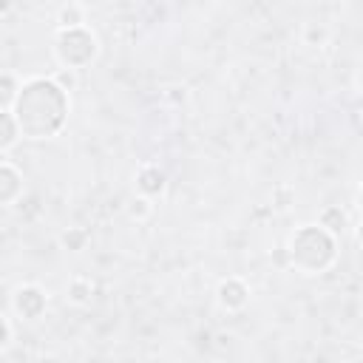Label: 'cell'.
Here are the masks:
<instances>
[{
  "mask_svg": "<svg viewBox=\"0 0 363 363\" xmlns=\"http://www.w3.org/2000/svg\"><path fill=\"white\" fill-rule=\"evenodd\" d=\"M275 207H289L292 204V199H295V190L289 187V184H281V187H275Z\"/></svg>",
  "mask_w": 363,
  "mask_h": 363,
  "instance_id": "obj_18",
  "label": "cell"
},
{
  "mask_svg": "<svg viewBox=\"0 0 363 363\" xmlns=\"http://www.w3.org/2000/svg\"><path fill=\"white\" fill-rule=\"evenodd\" d=\"M164 187H167V176H164V170L159 164H142L136 170V190L142 196L156 199V196L164 193Z\"/></svg>",
  "mask_w": 363,
  "mask_h": 363,
  "instance_id": "obj_7",
  "label": "cell"
},
{
  "mask_svg": "<svg viewBox=\"0 0 363 363\" xmlns=\"http://www.w3.org/2000/svg\"><path fill=\"white\" fill-rule=\"evenodd\" d=\"M20 196H23V173L3 156V162H0V204L11 207Z\"/></svg>",
  "mask_w": 363,
  "mask_h": 363,
  "instance_id": "obj_6",
  "label": "cell"
},
{
  "mask_svg": "<svg viewBox=\"0 0 363 363\" xmlns=\"http://www.w3.org/2000/svg\"><path fill=\"white\" fill-rule=\"evenodd\" d=\"M318 224H323L329 233H335V235H340L346 227H349V216H346V210L343 207H323L320 210V216H318Z\"/></svg>",
  "mask_w": 363,
  "mask_h": 363,
  "instance_id": "obj_10",
  "label": "cell"
},
{
  "mask_svg": "<svg viewBox=\"0 0 363 363\" xmlns=\"http://www.w3.org/2000/svg\"><path fill=\"white\" fill-rule=\"evenodd\" d=\"M65 292H68V301H71V303L85 306V303H91V298H94V281H91L88 275H74V278L68 281Z\"/></svg>",
  "mask_w": 363,
  "mask_h": 363,
  "instance_id": "obj_9",
  "label": "cell"
},
{
  "mask_svg": "<svg viewBox=\"0 0 363 363\" xmlns=\"http://www.w3.org/2000/svg\"><path fill=\"white\" fill-rule=\"evenodd\" d=\"M11 111L17 116L23 139H51L62 130L71 111V99L68 91L54 82V77H31L23 82Z\"/></svg>",
  "mask_w": 363,
  "mask_h": 363,
  "instance_id": "obj_1",
  "label": "cell"
},
{
  "mask_svg": "<svg viewBox=\"0 0 363 363\" xmlns=\"http://www.w3.org/2000/svg\"><path fill=\"white\" fill-rule=\"evenodd\" d=\"M150 210H153V204H150V199H147V196H142V193L128 204V216H130V218H136V221H145V218L150 216Z\"/></svg>",
  "mask_w": 363,
  "mask_h": 363,
  "instance_id": "obj_15",
  "label": "cell"
},
{
  "mask_svg": "<svg viewBox=\"0 0 363 363\" xmlns=\"http://www.w3.org/2000/svg\"><path fill=\"white\" fill-rule=\"evenodd\" d=\"M85 26V9L77 3H68L57 11V28H79Z\"/></svg>",
  "mask_w": 363,
  "mask_h": 363,
  "instance_id": "obj_11",
  "label": "cell"
},
{
  "mask_svg": "<svg viewBox=\"0 0 363 363\" xmlns=\"http://www.w3.org/2000/svg\"><path fill=\"white\" fill-rule=\"evenodd\" d=\"M357 91H360V94H363V68H360V71H357Z\"/></svg>",
  "mask_w": 363,
  "mask_h": 363,
  "instance_id": "obj_21",
  "label": "cell"
},
{
  "mask_svg": "<svg viewBox=\"0 0 363 363\" xmlns=\"http://www.w3.org/2000/svg\"><path fill=\"white\" fill-rule=\"evenodd\" d=\"M301 34H303V43L306 45H323L329 40V28L323 23H306Z\"/></svg>",
  "mask_w": 363,
  "mask_h": 363,
  "instance_id": "obj_14",
  "label": "cell"
},
{
  "mask_svg": "<svg viewBox=\"0 0 363 363\" xmlns=\"http://www.w3.org/2000/svg\"><path fill=\"white\" fill-rule=\"evenodd\" d=\"M0 329H3V335H0V354H3V352H9V346L14 343V326H11L9 312L0 318Z\"/></svg>",
  "mask_w": 363,
  "mask_h": 363,
  "instance_id": "obj_17",
  "label": "cell"
},
{
  "mask_svg": "<svg viewBox=\"0 0 363 363\" xmlns=\"http://www.w3.org/2000/svg\"><path fill=\"white\" fill-rule=\"evenodd\" d=\"M20 136H23V130H20V125H17L14 111H11V108H3V111H0V153L6 156V153L20 142Z\"/></svg>",
  "mask_w": 363,
  "mask_h": 363,
  "instance_id": "obj_8",
  "label": "cell"
},
{
  "mask_svg": "<svg viewBox=\"0 0 363 363\" xmlns=\"http://www.w3.org/2000/svg\"><path fill=\"white\" fill-rule=\"evenodd\" d=\"M354 238H357V244L363 247V218L357 221V227H354Z\"/></svg>",
  "mask_w": 363,
  "mask_h": 363,
  "instance_id": "obj_19",
  "label": "cell"
},
{
  "mask_svg": "<svg viewBox=\"0 0 363 363\" xmlns=\"http://www.w3.org/2000/svg\"><path fill=\"white\" fill-rule=\"evenodd\" d=\"M289 267L303 275L326 272L337 258V235L329 233L323 224H301L289 235Z\"/></svg>",
  "mask_w": 363,
  "mask_h": 363,
  "instance_id": "obj_2",
  "label": "cell"
},
{
  "mask_svg": "<svg viewBox=\"0 0 363 363\" xmlns=\"http://www.w3.org/2000/svg\"><path fill=\"white\" fill-rule=\"evenodd\" d=\"M354 201H357V207H360V213H363V184L357 187V196H354Z\"/></svg>",
  "mask_w": 363,
  "mask_h": 363,
  "instance_id": "obj_20",
  "label": "cell"
},
{
  "mask_svg": "<svg viewBox=\"0 0 363 363\" xmlns=\"http://www.w3.org/2000/svg\"><path fill=\"white\" fill-rule=\"evenodd\" d=\"M20 88H23V79H17L14 71H6L3 79H0V105L3 108H11L14 99L20 96Z\"/></svg>",
  "mask_w": 363,
  "mask_h": 363,
  "instance_id": "obj_12",
  "label": "cell"
},
{
  "mask_svg": "<svg viewBox=\"0 0 363 363\" xmlns=\"http://www.w3.org/2000/svg\"><path fill=\"white\" fill-rule=\"evenodd\" d=\"M99 43L94 37V31H88L85 26L79 28H57L54 37V57L62 68H85L96 60Z\"/></svg>",
  "mask_w": 363,
  "mask_h": 363,
  "instance_id": "obj_3",
  "label": "cell"
},
{
  "mask_svg": "<svg viewBox=\"0 0 363 363\" xmlns=\"http://www.w3.org/2000/svg\"><path fill=\"white\" fill-rule=\"evenodd\" d=\"M216 301H218V306L221 309H227V312H238V309H244L247 306V301H250V286L241 281V278H224L221 284H218V289H216Z\"/></svg>",
  "mask_w": 363,
  "mask_h": 363,
  "instance_id": "obj_5",
  "label": "cell"
},
{
  "mask_svg": "<svg viewBox=\"0 0 363 363\" xmlns=\"http://www.w3.org/2000/svg\"><path fill=\"white\" fill-rule=\"evenodd\" d=\"M54 82H57L62 91H68V94H71V91L77 88V82H79L77 68H62V65H60V68L54 71Z\"/></svg>",
  "mask_w": 363,
  "mask_h": 363,
  "instance_id": "obj_16",
  "label": "cell"
},
{
  "mask_svg": "<svg viewBox=\"0 0 363 363\" xmlns=\"http://www.w3.org/2000/svg\"><path fill=\"white\" fill-rule=\"evenodd\" d=\"M45 303H48V295L45 289H40L37 284H23L14 289L11 295V309L26 318V320H37L43 312H45Z\"/></svg>",
  "mask_w": 363,
  "mask_h": 363,
  "instance_id": "obj_4",
  "label": "cell"
},
{
  "mask_svg": "<svg viewBox=\"0 0 363 363\" xmlns=\"http://www.w3.org/2000/svg\"><path fill=\"white\" fill-rule=\"evenodd\" d=\"M60 241H62V247H65V250L79 252V250H85V247H88L91 235H88V230H85V227H68V230L60 235Z\"/></svg>",
  "mask_w": 363,
  "mask_h": 363,
  "instance_id": "obj_13",
  "label": "cell"
}]
</instances>
